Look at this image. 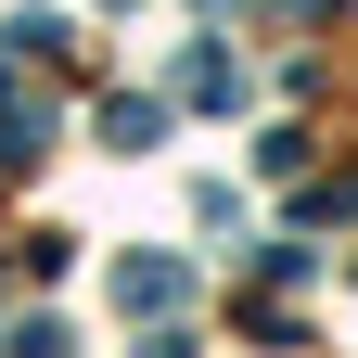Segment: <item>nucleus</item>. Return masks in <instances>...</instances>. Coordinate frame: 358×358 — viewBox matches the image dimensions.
<instances>
[{"instance_id":"obj_4","label":"nucleus","mask_w":358,"mask_h":358,"mask_svg":"<svg viewBox=\"0 0 358 358\" xmlns=\"http://www.w3.org/2000/svg\"><path fill=\"white\" fill-rule=\"evenodd\" d=\"M179 90H192V103H243V64H231V52H192Z\"/></svg>"},{"instance_id":"obj_3","label":"nucleus","mask_w":358,"mask_h":358,"mask_svg":"<svg viewBox=\"0 0 358 358\" xmlns=\"http://www.w3.org/2000/svg\"><path fill=\"white\" fill-rule=\"evenodd\" d=\"M103 141L115 154H154L166 141V103H154V90H115V103H103Z\"/></svg>"},{"instance_id":"obj_1","label":"nucleus","mask_w":358,"mask_h":358,"mask_svg":"<svg viewBox=\"0 0 358 358\" xmlns=\"http://www.w3.org/2000/svg\"><path fill=\"white\" fill-rule=\"evenodd\" d=\"M38 154H52V90L26 64H0V166H38Z\"/></svg>"},{"instance_id":"obj_5","label":"nucleus","mask_w":358,"mask_h":358,"mask_svg":"<svg viewBox=\"0 0 358 358\" xmlns=\"http://www.w3.org/2000/svg\"><path fill=\"white\" fill-rule=\"evenodd\" d=\"M294 217H307V231H345V217H358V166H345V179H320V192H307Z\"/></svg>"},{"instance_id":"obj_2","label":"nucleus","mask_w":358,"mask_h":358,"mask_svg":"<svg viewBox=\"0 0 358 358\" xmlns=\"http://www.w3.org/2000/svg\"><path fill=\"white\" fill-rule=\"evenodd\" d=\"M179 294H192L179 256H128V268H115V307H128V320H179Z\"/></svg>"}]
</instances>
